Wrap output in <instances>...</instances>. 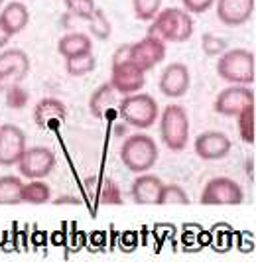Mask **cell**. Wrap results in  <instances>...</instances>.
Wrapping results in <instances>:
<instances>
[{
	"label": "cell",
	"instance_id": "23",
	"mask_svg": "<svg viewBox=\"0 0 256 262\" xmlns=\"http://www.w3.org/2000/svg\"><path fill=\"white\" fill-rule=\"evenodd\" d=\"M95 66H97V57L93 52L79 53L75 57L65 59V69L71 77H83V75L91 73L95 69Z\"/></svg>",
	"mask_w": 256,
	"mask_h": 262
},
{
	"label": "cell",
	"instance_id": "11",
	"mask_svg": "<svg viewBox=\"0 0 256 262\" xmlns=\"http://www.w3.org/2000/svg\"><path fill=\"white\" fill-rule=\"evenodd\" d=\"M118 95H132L144 89L146 85V73L138 66H134L130 59H124L120 63L113 66L111 71V81H109Z\"/></svg>",
	"mask_w": 256,
	"mask_h": 262
},
{
	"label": "cell",
	"instance_id": "16",
	"mask_svg": "<svg viewBox=\"0 0 256 262\" xmlns=\"http://www.w3.org/2000/svg\"><path fill=\"white\" fill-rule=\"evenodd\" d=\"M162 187H164V182L158 176L144 171V173H138V178L132 182L130 193L138 205H158Z\"/></svg>",
	"mask_w": 256,
	"mask_h": 262
},
{
	"label": "cell",
	"instance_id": "33",
	"mask_svg": "<svg viewBox=\"0 0 256 262\" xmlns=\"http://www.w3.org/2000/svg\"><path fill=\"white\" fill-rule=\"evenodd\" d=\"M10 39H12V36L6 32V28L2 26V22H0V48H4V46L10 41Z\"/></svg>",
	"mask_w": 256,
	"mask_h": 262
},
{
	"label": "cell",
	"instance_id": "21",
	"mask_svg": "<svg viewBox=\"0 0 256 262\" xmlns=\"http://www.w3.org/2000/svg\"><path fill=\"white\" fill-rule=\"evenodd\" d=\"M22 203H32V205H41L51 201V189L44 180H30L28 184H22Z\"/></svg>",
	"mask_w": 256,
	"mask_h": 262
},
{
	"label": "cell",
	"instance_id": "30",
	"mask_svg": "<svg viewBox=\"0 0 256 262\" xmlns=\"http://www.w3.org/2000/svg\"><path fill=\"white\" fill-rule=\"evenodd\" d=\"M99 199H101L102 205H120V203H122L120 189H118V185H116L113 180H102Z\"/></svg>",
	"mask_w": 256,
	"mask_h": 262
},
{
	"label": "cell",
	"instance_id": "6",
	"mask_svg": "<svg viewBox=\"0 0 256 262\" xmlns=\"http://www.w3.org/2000/svg\"><path fill=\"white\" fill-rule=\"evenodd\" d=\"M18 171L26 180H44L55 168V154L51 148L46 146H32L22 152L18 160Z\"/></svg>",
	"mask_w": 256,
	"mask_h": 262
},
{
	"label": "cell",
	"instance_id": "35",
	"mask_svg": "<svg viewBox=\"0 0 256 262\" xmlns=\"http://www.w3.org/2000/svg\"><path fill=\"white\" fill-rule=\"evenodd\" d=\"M2 4H4V0H0V6H2Z\"/></svg>",
	"mask_w": 256,
	"mask_h": 262
},
{
	"label": "cell",
	"instance_id": "7",
	"mask_svg": "<svg viewBox=\"0 0 256 262\" xmlns=\"http://www.w3.org/2000/svg\"><path fill=\"white\" fill-rule=\"evenodd\" d=\"M30 73V57L22 50H6L0 53V91L18 87Z\"/></svg>",
	"mask_w": 256,
	"mask_h": 262
},
{
	"label": "cell",
	"instance_id": "12",
	"mask_svg": "<svg viewBox=\"0 0 256 262\" xmlns=\"http://www.w3.org/2000/svg\"><path fill=\"white\" fill-rule=\"evenodd\" d=\"M26 150V134L16 124L0 126V166L10 168L16 166Z\"/></svg>",
	"mask_w": 256,
	"mask_h": 262
},
{
	"label": "cell",
	"instance_id": "14",
	"mask_svg": "<svg viewBox=\"0 0 256 262\" xmlns=\"http://www.w3.org/2000/svg\"><path fill=\"white\" fill-rule=\"evenodd\" d=\"M230 138L227 134L217 130H207L201 132L195 138V154L205 160V162H213V160H221L230 152Z\"/></svg>",
	"mask_w": 256,
	"mask_h": 262
},
{
	"label": "cell",
	"instance_id": "29",
	"mask_svg": "<svg viewBox=\"0 0 256 262\" xmlns=\"http://www.w3.org/2000/svg\"><path fill=\"white\" fill-rule=\"evenodd\" d=\"M201 50L209 57H219L223 52H227V41L215 34H205L201 38Z\"/></svg>",
	"mask_w": 256,
	"mask_h": 262
},
{
	"label": "cell",
	"instance_id": "34",
	"mask_svg": "<svg viewBox=\"0 0 256 262\" xmlns=\"http://www.w3.org/2000/svg\"><path fill=\"white\" fill-rule=\"evenodd\" d=\"M55 203L59 205V203H79V201H77L75 197H61V199H57Z\"/></svg>",
	"mask_w": 256,
	"mask_h": 262
},
{
	"label": "cell",
	"instance_id": "1",
	"mask_svg": "<svg viewBox=\"0 0 256 262\" xmlns=\"http://www.w3.org/2000/svg\"><path fill=\"white\" fill-rule=\"evenodd\" d=\"M152 26L148 28V36L160 39L164 43H181L193 36V18L183 8H166L154 16Z\"/></svg>",
	"mask_w": 256,
	"mask_h": 262
},
{
	"label": "cell",
	"instance_id": "31",
	"mask_svg": "<svg viewBox=\"0 0 256 262\" xmlns=\"http://www.w3.org/2000/svg\"><path fill=\"white\" fill-rule=\"evenodd\" d=\"M181 4H183V10L185 12L203 14L215 4V0H181Z\"/></svg>",
	"mask_w": 256,
	"mask_h": 262
},
{
	"label": "cell",
	"instance_id": "3",
	"mask_svg": "<svg viewBox=\"0 0 256 262\" xmlns=\"http://www.w3.org/2000/svg\"><path fill=\"white\" fill-rule=\"evenodd\" d=\"M120 160L124 168L132 173H144L158 162V144L148 134L128 136L120 148Z\"/></svg>",
	"mask_w": 256,
	"mask_h": 262
},
{
	"label": "cell",
	"instance_id": "18",
	"mask_svg": "<svg viewBox=\"0 0 256 262\" xmlns=\"http://www.w3.org/2000/svg\"><path fill=\"white\" fill-rule=\"evenodd\" d=\"M65 118H67V108L57 99H41L38 105L34 106V120L39 128L63 122Z\"/></svg>",
	"mask_w": 256,
	"mask_h": 262
},
{
	"label": "cell",
	"instance_id": "24",
	"mask_svg": "<svg viewBox=\"0 0 256 262\" xmlns=\"http://www.w3.org/2000/svg\"><path fill=\"white\" fill-rule=\"evenodd\" d=\"M237 126H239V136L246 144H254V105L243 108L237 115Z\"/></svg>",
	"mask_w": 256,
	"mask_h": 262
},
{
	"label": "cell",
	"instance_id": "22",
	"mask_svg": "<svg viewBox=\"0 0 256 262\" xmlns=\"http://www.w3.org/2000/svg\"><path fill=\"white\" fill-rule=\"evenodd\" d=\"M22 180L18 176H2L0 178V205H18L22 203Z\"/></svg>",
	"mask_w": 256,
	"mask_h": 262
},
{
	"label": "cell",
	"instance_id": "13",
	"mask_svg": "<svg viewBox=\"0 0 256 262\" xmlns=\"http://www.w3.org/2000/svg\"><path fill=\"white\" fill-rule=\"evenodd\" d=\"M189 83H191V75H189L187 66L176 61V63H169L162 71L158 87H160L162 95H166L167 99H179L189 91Z\"/></svg>",
	"mask_w": 256,
	"mask_h": 262
},
{
	"label": "cell",
	"instance_id": "19",
	"mask_svg": "<svg viewBox=\"0 0 256 262\" xmlns=\"http://www.w3.org/2000/svg\"><path fill=\"white\" fill-rule=\"evenodd\" d=\"M115 103H116L115 87H113L111 83H102V85H99V87L95 89V93L91 95V99H89L91 115L95 118H99V120H102L104 115L115 106Z\"/></svg>",
	"mask_w": 256,
	"mask_h": 262
},
{
	"label": "cell",
	"instance_id": "5",
	"mask_svg": "<svg viewBox=\"0 0 256 262\" xmlns=\"http://www.w3.org/2000/svg\"><path fill=\"white\" fill-rule=\"evenodd\" d=\"M160 136L167 150L181 152L189 140V117L181 105H167L160 117Z\"/></svg>",
	"mask_w": 256,
	"mask_h": 262
},
{
	"label": "cell",
	"instance_id": "32",
	"mask_svg": "<svg viewBox=\"0 0 256 262\" xmlns=\"http://www.w3.org/2000/svg\"><path fill=\"white\" fill-rule=\"evenodd\" d=\"M128 48H130V43H124V46H120V48L116 50L115 55H113V66H115V63H120V61H124V59H128Z\"/></svg>",
	"mask_w": 256,
	"mask_h": 262
},
{
	"label": "cell",
	"instance_id": "10",
	"mask_svg": "<svg viewBox=\"0 0 256 262\" xmlns=\"http://www.w3.org/2000/svg\"><path fill=\"white\" fill-rule=\"evenodd\" d=\"M250 105H256L254 91L250 89V85H229L217 95L213 108L223 117H237L243 108Z\"/></svg>",
	"mask_w": 256,
	"mask_h": 262
},
{
	"label": "cell",
	"instance_id": "20",
	"mask_svg": "<svg viewBox=\"0 0 256 262\" xmlns=\"http://www.w3.org/2000/svg\"><path fill=\"white\" fill-rule=\"evenodd\" d=\"M57 52L61 57L69 59V57H75L79 53L93 52V41L87 34H81V32H73V34H67L63 38H59L57 41Z\"/></svg>",
	"mask_w": 256,
	"mask_h": 262
},
{
	"label": "cell",
	"instance_id": "28",
	"mask_svg": "<svg viewBox=\"0 0 256 262\" xmlns=\"http://www.w3.org/2000/svg\"><path fill=\"white\" fill-rule=\"evenodd\" d=\"M65 8L69 10V14H73L81 20H89L97 4H95V0H65Z\"/></svg>",
	"mask_w": 256,
	"mask_h": 262
},
{
	"label": "cell",
	"instance_id": "2",
	"mask_svg": "<svg viewBox=\"0 0 256 262\" xmlns=\"http://www.w3.org/2000/svg\"><path fill=\"white\" fill-rule=\"evenodd\" d=\"M217 73L230 85H252L256 79L254 53L243 48L223 52L217 59Z\"/></svg>",
	"mask_w": 256,
	"mask_h": 262
},
{
	"label": "cell",
	"instance_id": "17",
	"mask_svg": "<svg viewBox=\"0 0 256 262\" xmlns=\"http://www.w3.org/2000/svg\"><path fill=\"white\" fill-rule=\"evenodd\" d=\"M0 22H2V26L6 28V32L14 38L16 34H20L28 26L30 10H28V6H26L24 2H20V0L8 2L2 8V12H0Z\"/></svg>",
	"mask_w": 256,
	"mask_h": 262
},
{
	"label": "cell",
	"instance_id": "25",
	"mask_svg": "<svg viewBox=\"0 0 256 262\" xmlns=\"http://www.w3.org/2000/svg\"><path fill=\"white\" fill-rule=\"evenodd\" d=\"M87 22H89L91 36H95L97 39H109L111 38L113 28H111V22H109L106 14L102 12L101 8H95V12H93V16H91Z\"/></svg>",
	"mask_w": 256,
	"mask_h": 262
},
{
	"label": "cell",
	"instance_id": "9",
	"mask_svg": "<svg viewBox=\"0 0 256 262\" xmlns=\"http://www.w3.org/2000/svg\"><path fill=\"white\" fill-rule=\"evenodd\" d=\"M164 57H166V43L148 36V34L140 41L130 43V48H128V59L134 66L140 67L144 73L152 71L156 66H160L164 61Z\"/></svg>",
	"mask_w": 256,
	"mask_h": 262
},
{
	"label": "cell",
	"instance_id": "27",
	"mask_svg": "<svg viewBox=\"0 0 256 262\" xmlns=\"http://www.w3.org/2000/svg\"><path fill=\"white\" fill-rule=\"evenodd\" d=\"M134 16L142 22H150L162 10V0H132Z\"/></svg>",
	"mask_w": 256,
	"mask_h": 262
},
{
	"label": "cell",
	"instance_id": "8",
	"mask_svg": "<svg viewBox=\"0 0 256 262\" xmlns=\"http://www.w3.org/2000/svg\"><path fill=\"white\" fill-rule=\"evenodd\" d=\"M243 199V187L230 178H213L201 191L203 205H241Z\"/></svg>",
	"mask_w": 256,
	"mask_h": 262
},
{
	"label": "cell",
	"instance_id": "4",
	"mask_svg": "<svg viewBox=\"0 0 256 262\" xmlns=\"http://www.w3.org/2000/svg\"><path fill=\"white\" fill-rule=\"evenodd\" d=\"M118 115L122 117V120L128 126L146 130L158 120L160 108H158V103L152 95L138 91L122 97V101L118 105Z\"/></svg>",
	"mask_w": 256,
	"mask_h": 262
},
{
	"label": "cell",
	"instance_id": "15",
	"mask_svg": "<svg viewBox=\"0 0 256 262\" xmlns=\"http://www.w3.org/2000/svg\"><path fill=\"white\" fill-rule=\"evenodd\" d=\"M217 18L225 26H244L254 14V0H215Z\"/></svg>",
	"mask_w": 256,
	"mask_h": 262
},
{
	"label": "cell",
	"instance_id": "26",
	"mask_svg": "<svg viewBox=\"0 0 256 262\" xmlns=\"http://www.w3.org/2000/svg\"><path fill=\"white\" fill-rule=\"evenodd\" d=\"M172 203H178V205H187L189 203V197L185 193V189L178 184H164L162 191H160V199H158V205H172Z\"/></svg>",
	"mask_w": 256,
	"mask_h": 262
}]
</instances>
